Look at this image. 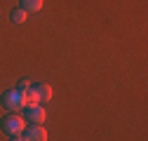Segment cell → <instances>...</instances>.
<instances>
[{
    "mask_svg": "<svg viewBox=\"0 0 148 141\" xmlns=\"http://www.w3.org/2000/svg\"><path fill=\"white\" fill-rule=\"evenodd\" d=\"M3 101H5V108L12 111V113H19L21 108H26V106H28V97H26L24 92H19V90L7 92V94L3 97Z\"/></svg>",
    "mask_w": 148,
    "mask_h": 141,
    "instance_id": "cell-1",
    "label": "cell"
},
{
    "mask_svg": "<svg viewBox=\"0 0 148 141\" xmlns=\"http://www.w3.org/2000/svg\"><path fill=\"white\" fill-rule=\"evenodd\" d=\"M3 129H5L10 136H16V134H21V132L26 129V118L16 115V113L7 115V118L3 120Z\"/></svg>",
    "mask_w": 148,
    "mask_h": 141,
    "instance_id": "cell-2",
    "label": "cell"
},
{
    "mask_svg": "<svg viewBox=\"0 0 148 141\" xmlns=\"http://www.w3.org/2000/svg\"><path fill=\"white\" fill-rule=\"evenodd\" d=\"M24 111H26V120L31 122V125H42L45 118H47V111L42 108L40 103H28Z\"/></svg>",
    "mask_w": 148,
    "mask_h": 141,
    "instance_id": "cell-3",
    "label": "cell"
},
{
    "mask_svg": "<svg viewBox=\"0 0 148 141\" xmlns=\"http://www.w3.org/2000/svg\"><path fill=\"white\" fill-rule=\"evenodd\" d=\"M26 141H47V132L42 125H33V127H26Z\"/></svg>",
    "mask_w": 148,
    "mask_h": 141,
    "instance_id": "cell-4",
    "label": "cell"
},
{
    "mask_svg": "<svg viewBox=\"0 0 148 141\" xmlns=\"http://www.w3.org/2000/svg\"><path fill=\"white\" fill-rule=\"evenodd\" d=\"M21 10H26V12H40L42 10V0H21Z\"/></svg>",
    "mask_w": 148,
    "mask_h": 141,
    "instance_id": "cell-5",
    "label": "cell"
},
{
    "mask_svg": "<svg viewBox=\"0 0 148 141\" xmlns=\"http://www.w3.org/2000/svg\"><path fill=\"white\" fill-rule=\"evenodd\" d=\"M26 16H28L26 10H14V12H12V21H14V24H24Z\"/></svg>",
    "mask_w": 148,
    "mask_h": 141,
    "instance_id": "cell-6",
    "label": "cell"
},
{
    "mask_svg": "<svg viewBox=\"0 0 148 141\" xmlns=\"http://www.w3.org/2000/svg\"><path fill=\"white\" fill-rule=\"evenodd\" d=\"M12 141H26V136H21V134H16V136H12Z\"/></svg>",
    "mask_w": 148,
    "mask_h": 141,
    "instance_id": "cell-7",
    "label": "cell"
}]
</instances>
